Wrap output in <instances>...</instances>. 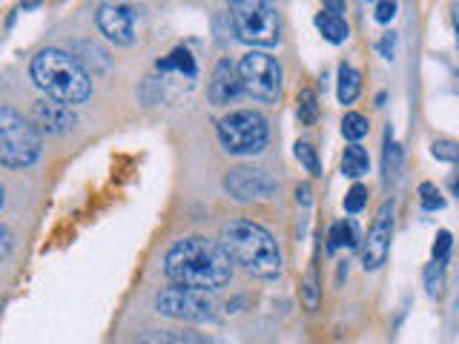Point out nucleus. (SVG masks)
I'll list each match as a JSON object with an SVG mask.
<instances>
[{"label": "nucleus", "instance_id": "6ab92c4d", "mask_svg": "<svg viewBox=\"0 0 459 344\" xmlns=\"http://www.w3.org/2000/svg\"><path fill=\"white\" fill-rule=\"evenodd\" d=\"M356 244H359V236L350 221H339L331 227V236H327V250L331 253H336L339 247H356Z\"/></svg>", "mask_w": 459, "mask_h": 344}, {"label": "nucleus", "instance_id": "1a4fd4ad", "mask_svg": "<svg viewBox=\"0 0 459 344\" xmlns=\"http://www.w3.org/2000/svg\"><path fill=\"white\" fill-rule=\"evenodd\" d=\"M224 190L236 201H261L278 190L276 178L258 167H236L224 175Z\"/></svg>", "mask_w": 459, "mask_h": 344}, {"label": "nucleus", "instance_id": "39448f33", "mask_svg": "<svg viewBox=\"0 0 459 344\" xmlns=\"http://www.w3.org/2000/svg\"><path fill=\"white\" fill-rule=\"evenodd\" d=\"M230 23L241 43L276 46L278 43V14L276 6L261 0H236L230 3Z\"/></svg>", "mask_w": 459, "mask_h": 344}, {"label": "nucleus", "instance_id": "473e14b6", "mask_svg": "<svg viewBox=\"0 0 459 344\" xmlns=\"http://www.w3.org/2000/svg\"><path fill=\"white\" fill-rule=\"evenodd\" d=\"M296 201L302 207H310V201H313V190H310V184H299L296 187Z\"/></svg>", "mask_w": 459, "mask_h": 344}, {"label": "nucleus", "instance_id": "ddd939ff", "mask_svg": "<svg viewBox=\"0 0 459 344\" xmlns=\"http://www.w3.org/2000/svg\"><path fill=\"white\" fill-rule=\"evenodd\" d=\"M238 95H241L238 72H236L233 63L224 58V60L216 63V69H212V78L207 84V98H210L212 106H227V104H233Z\"/></svg>", "mask_w": 459, "mask_h": 344}, {"label": "nucleus", "instance_id": "20e7f679", "mask_svg": "<svg viewBox=\"0 0 459 344\" xmlns=\"http://www.w3.org/2000/svg\"><path fill=\"white\" fill-rule=\"evenodd\" d=\"M41 158V133L21 112L0 106V167L23 170Z\"/></svg>", "mask_w": 459, "mask_h": 344}, {"label": "nucleus", "instance_id": "4468645a", "mask_svg": "<svg viewBox=\"0 0 459 344\" xmlns=\"http://www.w3.org/2000/svg\"><path fill=\"white\" fill-rule=\"evenodd\" d=\"M69 58L78 63L80 69H92V72H104V69H109V58H107V52L98 43H89V41H75L72 46H69Z\"/></svg>", "mask_w": 459, "mask_h": 344}, {"label": "nucleus", "instance_id": "6e6552de", "mask_svg": "<svg viewBox=\"0 0 459 344\" xmlns=\"http://www.w3.org/2000/svg\"><path fill=\"white\" fill-rule=\"evenodd\" d=\"M155 310L178 321H216V301L190 287H164L155 296Z\"/></svg>", "mask_w": 459, "mask_h": 344}, {"label": "nucleus", "instance_id": "cd10ccee", "mask_svg": "<svg viewBox=\"0 0 459 344\" xmlns=\"http://www.w3.org/2000/svg\"><path fill=\"white\" fill-rule=\"evenodd\" d=\"M451 244H454V236L448 233V229H439L436 238H434V261H436V264H445V261H448Z\"/></svg>", "mask_w": 459, "mask_h": 344}, {"label": "nucleus", "instance_id": "f257e3e1", "mask_svg": "<svg viewBox=\"0 0 459 344\" xmlns=\"http://www.w3.org/2000/svg\"><path fill=\"white\" fill-rule=\"evenodd\" d=\"M164 273H167V278L175 287L212 293L230 282L233 264H230V258L219 241L192 236V238L175 241L170 247L167 258H164Z\"/></svg>", "mask_w": 459, "mask_h": 344}, {"label": "nucleus", "instance_id": "9b49d317", "mask_svg": "<svg viewBox=\"0 0 459 344\" xmlns=\"http://www.w3.org/2000/svg\"><path fill=\"white\" fill-rule=\"evenodd\" d=\"M98 29L107 35V41H112L115 46H133L135 43V21H133V12L126 6H115V3H107L98 9Z\"/></svg>", "mask_w": 459, "mask_h": 344}, {"label": "nucleus", "instance_id": "393cba45", "mask_svg": "<svg viewBox=\"0 0 459 344\" xmlns=\"http://www.w3.org/2000/svg\"><path fill=\"white\" fill-rule=\"evenodd\" d=\"M425 284H428V296L436 299L442 293V284H445V264H428L425 267Z\"/></svg>", "mask_w": 459, "mask_h": 344}, {"label": "nucleus", "instance_id": "f8f14e48", "mask_svg": "<svg viewBox=\"0 0 459 344\" xmlns=\"http://www.w3.org/2000/svg\"><path fill=\"white\" fill-rule=\"evenodd\" d=\"M32 115H35V124L49 135H63L78 124L72 106L52 101V98H41V101L35 104V109H32Z\"/></svg>", "mask_w": 459, "mask_h": 344}, {"label": "nucleus", "instance_id": "7ed1b4c3", "mask_svg": "<svg viewBox=\"0 0 459 344\" xmlns=\"http://www.w3.org/2000/svg\"><path fill=\"white\" fill-rule=\"evenodd\" d=\"M29 72H32L35 87L46 92V98L60 101L67 106L84 104L92 95L89 72L80 69L69 58V52H63V49H43V52H38L32 58Z\"/></svg>", "mask_w": 459, "mask_h": 344}, {"label": "nucleus", "instance_id": "dca6fc26", "mask_svg": "<svg viewBox=\"0 0 459 344\" xmlns=\"http://www.w3.org/2000/svg\"><path fill=\"white\" fill-rule=\"evenodd\" d=\"M370 170V158H368V150L359 144H350L344 146V155H342V172L348 178H362L368 175Z\"/></svg>", "mask_w": 459, "mask_h": 344}, {"label": "nucleus", "instance_id": "f3484780", "mask_svg": "<svg viewBox=\"0 0 459 344\" xmlns=\"http://www.w3.org/2000/svg\"><path fill=\"white\" fill-rule=\"evenodd\" d=\"M359 92H362V75H359L350 63H342L339 67V87H336V95L342 104H353Z\"/></svg>", "mask_w": 459, "mask_h": 344}, {"label": "nucleus", "instance_id": "f03ea898", "mask_svg": "<svg viewBox=\"0 0 459 344\" xmlns=\"http://www.w3.org/2000/svg\"><path fill=\"white\" fill-rule=\"evenodd\" d=\"M221 250L227 253L230 264L244 267L256 278H276L282 273V253H278L273 236L261 224L236 218L221 229Z\"/></svg>", "mask_w": 459, "mask_h": 344}, {"label": "nucleus", "instance_id": "7c9ffc66", "mask_svg": "<svg viewBox=\"0 0 459 344\" xmlns=\"http://www.w3.org/2000/svg\"><path fill=\"white\" fill-rule=\"evenodd\" d=\"M393 49H396V35H393V32H388V35L382 38V43H379V52H382V58L393 60Z\"/></svg>", "mask_w": 459, "mask_h": 344}, {"label": "nucleus", "instance_id": "9d476101", "mask_svg": "<svg viewBox=\"0 0 459 344\" xmlns=\"http://www.w3.org/2000/svg\"><path fill=\"white\" fill-rule=\"evenodd\" d=\"M390 238H393V204L385 201L373 218V227L368 229V241L362 247V267L368 273L379 270L390 253Z\"/></svg>", "mask_w": 459, "mask_h": 344}, {"label": "nucleus", "instance_id": "b1692460", "mask_svg": "<svg viewBox=\"0 0 459 344\" xmlns=\"http://www.w3.org/2000/svg\"><path fill=\"white\" fill-rule=\"evenodd\" d=\"M399 172V146L393 141V129L385 133V175L388 178H396Z\"/></svg>", "mask_w": 459, "mask_h": 344}, {"label": "nucleus", "instance_id": "423d86ee", "mask_svg": "<svg viewBox=\"0 0 459 344\" xmlns=\"http://www.w3.org/2000/svg\"><path fill=\"white\" fill-rule=\"evenodd\" d=\"M219 141L233 155H258L267 146V121L253 109H236L216 126Z\"/></svg>", "mask_w": 459, "mask_h": 344}, {"label": "nucleus", "instance_id": "c756f323", "mask_svg": "<svg viewBox=\"0 0 459 344\" xmlns=\"http://www.w3.org/2000/svg\"><path fill=\"white\" fill-rule=\"evenodd\" d=\"M304 304H307V310H316V304H319V287H316L313 275L304 282Z\"/></svg>", "mask_w": 459, "mask_h": 344}, {"label": "nucleus", "instance_id": "c85d7f7f", "mask_svg": "<svg viewBox=\"0 0 459 344\" xmlns=\"http://www.w3.org/2000/svg\"><path fill=\"white\" fill-rule=\"evenodd\" d=\"M396 3H388V0H382V3H376V21L379 23H390L393 18H396Z\"/></svg>", "mask_w": 459, "mask_h": 344}, {"label": "nucleus", "instance_id": "f704fd0d", "mask_svg": "<svg viewBox=\"0 0 459 344\" xmlns=\"http://www.w3.org/2000/svg\"><path fill=\"white\" fill-rule=\"evenodd\" d=\"M3 201H6V198H3V187H0V207H3Z\"/></svg>", "mask_w": 459, "mask_h": 344}, {"label": "nucleus", "instance_id": "bb28decb", "mask_svg": "<svg viewBox=\"0 0 459 344\" xmlns=\"http://www.w3.org/2000/svg\"><path fill=\"white\" fill-rule=\"evenodd\" d=\"M365 204H368V190L362 184H353L348 190V195H344V209H348V212H362Z\"/></svg>", "mask_w": 459, "mask_h": 344}, {"label": "nucleus", "instance_id": "2eb2a0df", "mask_svg": "<svg viewBox=\"0 0 459 344\" xmlns=\"http://www.w3.org/2000/svg\"><path fill=\"white\" fill-rule=\"evenodd\" d=\"M316 26H319V32H322V38L327 41V43H344L348 41V35H350V29H348V23H344V18L342 14H331V12H319L316 14Z\"/></svg>", "mask_w": 459, "mask_h": 344}, {"label": "nucleus", "instance_id": "412c9836", "mask_svg": "<svg viewBox=\"0 0 459 344\" xmlns=\"http://www.w3.org/2000/svg\"><path fill=\"white\" fill-rule=\"evenodd\" d=\"M316 118H319L316 92L313 89H302V95H299V124L310 126V124H316Z\"/></svg>", "mask_w": 459, "mask_h": 344}, {"label": "nucleus", "instance_id": "a211bd4d", "mask_svg": "<svg viewBox=\"0 0 459 344\" xmlns=\"http://www.w3.org/2000/svg\"><path fill=\"white\" fill-rule=\"evenodd\" d=\"M158 72H178V75H187V78H195L199 75V67H195V58L187 52V49H175L167 58L158 60Z\"/></svg>", "mask_w": 459, "mask_h": 344}, {"label": "nucleus", "instance_id": "5701e85b", "mask_svg": "<svg viewBox=\"0 0 459 344\" xmlns=\"http://www.w3.org/2000/svg\"><path fill=\"white\" fill-rule=\"evenodd\" d=\"M419 204H422V209L436 212V209L445 207V198H442V192H439L436 184L425 181V184H419Z\"/></svg>", "mask_w": 459, "mask_h": 344}, {"label": "nucleus", "instance_id": "2f4dec72", "mask_svg": "<svg viewBox=\"0 0 459 344\" xmlns=\"http://www.w3.org/2000/svg\"><path fill=\"white\" fill-rule=\"evenodd\" d=\"M9 253H12V233L0 224V258H6Z\"/></svg>", "mask_w": 459, "mask_h": 344}, {"label": "nucleus", "instance_id": "72a5a7b5", "mask_svg": "<svg viewBox=\"0 0 459 344\" xmlns=\"http://www.w3.org/2000/svg\"><path fill=\"white\" fill-rule=\"evenodd\" d=\"M161 344H190V341H181V339H161Z\"/></svg>", "mask_w": 459, "mask_h": 344}, {"label": "nucleus", "instance_id": "0eeeda50", "mask_svg": "<svg viewBox=\"0 0 459 344\" xmlns=\"http://www.w3.org/2000/svg\"><path fill=\"white\" fill-rule=\"evenodd\" d=\"M238 84L241 92L261 104H273L282 95V63L267 52H247L238 60Z\"/></svg>", "mask_w": 459, "mask_h": 344}, {"label": "nucleus", "instance_id": "a878e982", "mask_svg": "<svg viewBox=\"0 0 459 344\" xmlns=\"http://www.w3.org/2000/svg\"><path fill=\"white\" fill-rule=\"evenodd\" d=\"M431 155L436 158V161H445V163H454L456 158H459V146H456V141H434L431 144Z\"/></svg>", "mask_w": 459, "mask_h": 344}, {"label": "nucleus", "instance_id": "aec40b11", "mask_svg": "<svg viewBox=\"0 0 459 344\" xmlns=\"http://www.w3.org/2000/svg\"><path fill=\"white\" fill-rule=\"evenodd\" d=\"M342 135L348 141H353V144H359L368 135V118H365V115H359V112H348L342 118Z\"/></svg>", "mask_w": 459, "mask_h": 344}, {"label": "nucleus", "instance_id": "4be33fe9", "mask_svg": "<svg viewBox=\"0 0 459 344\" xmlns=\"http://www.w3.org/2000/svg\"><path fill=\"white\" fill-rule=\"evenodd\" d=\"M293 152H296V158H299V163L310 172V175H322V163H319V158H316V150L310 146L307 141H299L296 146H293Z\"/></svg>", "mask_w": 459, "mask_h": 344}]
</instances>
